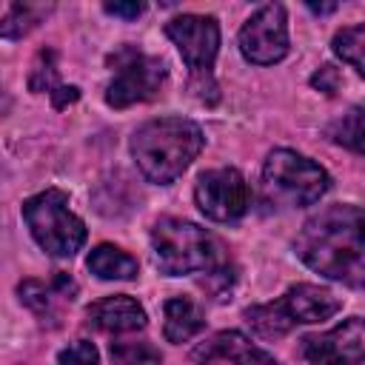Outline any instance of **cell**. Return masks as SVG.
I'll return each mask as SVG.
<instances>
[{
	"instance_id": "obj_1",
	"label": "cell",
	"mask_w": 365,
	"mask_h": 365,
	"mask_svg": "<svg viewBox=\"0 0 365 365\" xmlns=\"http://www.w3.org/2000/svg\"><path fill=\"white\" fill-rule=\"evenodd\" d=\"M297 257L317 274L345 282L351 288L362 285L365 277V245H362V211L359 205H328L314 214L299 237L294 240Z\"/></svg>"
},
{
	"instance_id": "obj_2",
	"label": "cell",
	"mask_w": 365,
	"mask_h": 365,
	"mask_svg": "<svg viewBox=\"0 0 365 365\" xmlns=\"http://www.w3.org/2000/svg\"><path fill=\"white\" fill-rule=\"evenodd\" d=\"M202 128L185 117H157L131 137V154L148 182L171 185L202 151Z\"/></svg>"
},
{
	"instance_id": "obj_3",
	"label": "cell",
	"mask_w": 365,
	"mask_h": 365,
	"mask_svg": "<svg viewBox=\"0 0 365 365\" xmlns=\"http://www.w3.org/2000/svg\"><path fill=\"white\" fill-rule=\"evenodd\" d=\"M151 254L154 265L168 274H194V271H214L222 265V245L220 240L200 228L197 222L163 217L151 228Z\"/></svg>"
},
{
	"instance_id": "obj_4",
	"label": "cell",
	"mask_w": 365,
	"mask_h": 365,
	"mask_svg": "<svg viewBox=\"0 0 365 365\" xmlns=\"http://www.w3.org/2000/svg\"><path fill=\"white\" fill-rule=\"evenodd\" d=\"M23 220L34 242L51 257H74L86 242V222L68 208V197L46 188L23 202Z\"/></svg>"
},
{
	"instance_id": "obj_5",
	"label": "cell",
	"mask_w": 365,
	"mask_h": 365,
	"mask_svg": "<svg viewBox=\"0 0 365 365\" xmlns=\"http://www.w3.org/2000/svg\"><path fill=\"white\" fill-rule=\"evenodd\" d=\"M262 185L271 200L299 208V205L317 202L328 191L331 177L314 160L291 148H274L262 165Z\"/></svg>"
},
{
	"instance_id": "obj_6",
	"label": "cell",
	"mask_w": 365,
	"mask_h": 365,
	"mask_svg": "<svg viewBox=\"0 0 365 365\" xmlns=\"http://www.w3.org/2000/svg\"><path fill=\"white\" fill-rule=\"evenodd\" d=\"M108 63L114 66V80L106 88V103L111 108H128L134 103L154 100L165 83V63L160 57L143 54L134 46L117 48Z\"/></svg>"
},
{
	"instance_id": "obj_7",
	"label": "cell",
	"mask_w": 365,
	"mask_h": 365,
	"mask_svg": "<svg viewBox=\"0 0 365 365\" xmlns=\"http://www.w3.org/2000/svg\"><path fill=\"white\" fill-rule=\"evenodd\" d=\"M165 34L182 54L185 66L194 74V83L211 80V66L220 51V26L205 14H180L165 23Z\"/></svg>"
},
{
	"instance_id": "obj_8",
	"label": "cell",
	"mask_w": 365,
	"mask_h": 365,
	"mask_svg": "<svg viewBox=\"0 0 365 365\" xmlns=\"http://www.w3.org/2000/svg\"><path fill=\"white\" fill-rule=\"evenodd\" d=\"M197 208L214 222H234L248 211V182L237 168H211L197 177Z\"/></svg>"
},
{
	"instance_id": "obj_9",
	"label": "cell",
	"mask_w": 365,
	"mask_h": 365,
	"mask_svg": "<svg viewBox=\"0 0 365 365\" xmlns=\"http://www.w3.org/2000/svg\"><path fill=\"white\" fill-rule=\"evenodd\" d=\"M240 51L248 63L274 66L288 54V23L279 3L259 6L240 29Z\"/></svg>"
},
{
	"instance_id": "obj_10",
	"label": "cell",
	"mask_w": 365,
	"mask_h": 365,
	"mask_svg": "<svg viewBox=\"0 0 365 365\" xmlns=\"http://www.w3.org/2000/svg\"><path fill=\"white\" fill-rule=\"evenodd\" d=\"M302 354L311 365H359L365 356L362 317H348L342 325L302 339Z\"/></svg>"
},
{
	"instance_id": "obj_11",
	"label": "cell",
	"mask_w": 365,
	"mask_h": 365,
	"mask_svg": "<svg viewBox=\"0 0 365 365\" xmlns=\"http://www.w3.org/2000/svg\"><path fill=\"white\" fill-rule=\"evenodd\" d=\"M194 359L200 365H214V362H228V365H277L271 354L257 348L248 336L240 331H220L208 342H202L194 351Z\"/></svg>"
},
{
	"instance_id": "obj_12",
	"label": "cell",
	"mask_w": 365,
	"mask_h": 365,
	"mask_svg": "<svg viewBox=\"0 0 365 365\" xmlns=\"http://www.w3.org/2000/svg\"><path fill=\"white\" fill-rule=\"evenodd\" d=\"M88 325H94L97 331L106 334H131V331H143L148 317L145 308L128 297V294H114V297H103L94 305L86 308Z\"/></svg>"
},
{
	"instance_id": "obj_13",
	"label": "cell",
	"mask_w": 365,
	"mask_h": 365,
	"mask_svg": "<svg viewBox=\"0 0 365 365\" xmlns=\"http://www.w3.org/2000/svg\"><path fill=\"white\" fill-rule=\"evenodd\" d=\"M279 305L285 308V314L291 317V322H302V325H314V322H322V319H331L339 308H342V299L334 297L328 288H319V285H311V282H299V285H291Z\"/></svg>"
},
{
	"instance_id": "obj_14",
	"label": "cell",
	"mask_w": 365,
	"mask_h": 365,
	"mask_svg": "<svg viewBox=\"0 0 365 365\" xmlns=\"http://www.w3.org/2000/svg\"><path fill=\"white\" fill-rule=\"evenodd\" d=\"M165 322H163V334L168 342H188L191 336H197L205 328L202 311L197 308V302H191L188 297H174L163 305Z\"/></svg>"
},
{
	"instance_id": "obj_15",
	"label": "cell",
	"mask_w": 365,
	"mask_h": 365,
	"mask_svg": "<svg viewBox=\"0 0 365 365\" xmlns=\"http://www.w3.org/2000/svg\"><path fill=\"white\" fill-rule=\"evenodd\" d=\"M86 265H88V271H91L94 277H100V279H134L137 271H140V265H137V259H134L131 254H125L123 248L108 245V242L91 248Z\"/></svg>"
},
{
	"instance_id": "obj_16",
	"label": "cell",
	"mask_w": 365,
	"mask_h": 365,
	"mask_svg": "<svg viewBox=\"0 0 365 365\" xmlns=\"http://www.w3.org/2000/svg\"><path fill=\"white\" fill-rule=\"evenodd\" d=\"M245 322H248L251 331H254L257 336H262V339L285 336V334L294 328V322H291V317L285 314V308L279 305V299H277V302H265V305L248 308V311H245Z\"/></svg>"
},
{
	"instance_id": "obj_17",
	"label": "cell",
	"mask_w": 365,
	"mask_h": 365,
	"mask_svg": "<svg viewBox=\"0 0 365 365\" xmlns=\"http://www.w3.org/2000/svg\"><path fill=\"white\" fill-rule=\"evenodd\" d=\"M40 6L31 3H0V37H23L40 17Z\"/></svg>"
},
{
	"instance_id": "obj_18",
	"label": "cell",
	"mask_w": 365,
	"mask_h": 365,
	"mask_svg": "<svg viewBox=\"0 0 365 365\" xmlns=\"http://www.w3.org/2000/svg\"><path fill=\"white\" fill-rule=\"evenodd\" d=\"M362 48H365V26H348L334 34V54L342 57V63H348L356 74H365Z\"/></svg>"
},
{
	"instance_id": "obj_19",
	"label": "cell",
	"mask_w": 365,
	"mask_h": 365,
	"mask_svg": "<svg viewBox=\"0 0 365 365\" xmlns=\"http://www.w3.org/2000/svg\"><path fill=\"white\" fill-rule=\"evenodd\" d=\"M328 137L351 151H362V108L354 106L348 114H342V120H336L331 128H328Z\"/></svg>"
},
{
	"instance_id": "obj_20",
	"label": "cell",
	"mask_w": 365,
	"mask_h": 365,
	"mask_svg": "<svg viewBox=\"0 0 365 365\" xmlns=\"http://www.w3.org/2000/svg\"><path fill=\"white\" fill-rule=\"evenodd\" d=\"M111 359L114 365H163L151 342H111Z\"/></svg>"
},
{
	"instance_id": "obj_21",
	"label": "cell",
	"mask_w": 365,
	"mask_h": 365,
	"mask_svg": "<svg viewBox=\"0 0 365 365\" xmlns=\"http://www.w3.org/2000/svg\"><path fill=\"white\" fill-rule=\"evenodd\" d=\"M57 86H60V80H57V57H54V51H40V57H37V63L31 68V77H29V88L51 94Z\"/></svg>"
},
{
	"instance_id": "obj_22",
	"label": "cell",
	"mask_w": 365,
	"mask_h": 365,
	"mask_svg": "<svg viewBox=\"0 0 365 365\" xmlns=\"http://www.w3.org/2000/svg\"><path fill=\"white\" fill-rule=\"evenodd\" d=\"M17 294H20V302L29 305L31 311H37V314H48L57 288H54V285H46V282H37V279H26V282L17 285Z\"/></svg>"
},
{
	"instance_id": "obj_23",
	"label": "cell",
	"mask_w": 365,
	"mask_h": 365,
	"mask_svg": "<svg viewBox=\"0 0 365 365\" xmlns=\"http://www.w3.org/2000/svg\"><path fill=\"white\" fill-rule=\"evenodd\" d=\"M54 365H103V362H100V354H97V348L91 342L77 339V342H71L68 348H63L57 354Z\"/></svg>"
},
{
	"instance_id": "obj_24",
	"label": "cell",
	"mask_w": 365,
	"mask_h": 365,
	"mask_svg": "<svg viewBox=\"0 0 365 365\" xmlns=\"http://www.w3.org/2000/svg\"><path fill=\"white\" fill-rule=\"evenodd\" d=\"M311 86L319 88V91H325V94H336V88H339V71H336L334 66H322V68L311 77Z\"/></svg>"
},
{
	"instance_id": "obj_25",
	"label": "cell",
	"mask_w": 365,
	"mask_h": 365,
	"mask_svg": "<svg viewBox=\"0 0 365 365\" xmlns=\"http://www.w3.org/2000/svg\"><path fill=\"white\" fill-rule=\"evenodd\" d=\"M106 11L114 14V17H125V20H134L145 11L143 3H106Z\"/></svg>"
},
{
	"instance_id": "obj_26",
	"label": "cell",
	"mask_w": 365,
	"mask_h": 365,
	"mask_svg": "<svg viewBox=\"0 0 365 365\" xmlns=\"http://www.w3.org/2000/svg\"><path fill=\"white\" fill-rule=\"evenodd\" d=\"M80 97V88L77 86H57L54 91H51V103L57 106V108H63V106H68V103H74Z\"/></svg>"
},
{
	"instance_id": "obj_27",
	"label": "cell",
	"mask_w": 365,
	"mask_h": 365,
	"mask_svg": "<svg viewBox=\"0 0 365 365\" xmlns=\"http://www.w3.org/2000/svg\"><path fill=\"white\" fill-rule=\"evenodd\" d=\"M308 9H311V11H317V14H328V11H334V9H336V3H328V6H314V3H308Z\"/></svg>"
}]
</instances>
